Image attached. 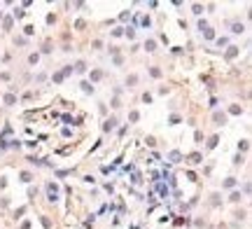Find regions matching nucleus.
I'll return each mask as SVG.
<instances>
[]
</instances>
